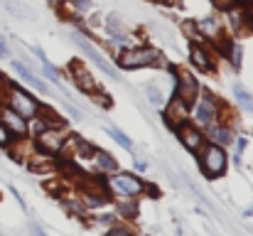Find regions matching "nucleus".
<instances>
[{
	"label": "nucleus",
	"mask_w": 253,
	"mask_h": 236,
	"mask_svg": "<svg viewBox=\"0 0 253 236\" xmlns=\"http://www.w3.org/2000/svg\"><path fill=\"white\" fill-rule=\"evenodd\" d=\"M199 165H202V172H204L207 177H219V175H224V170H226V153H224V148L216 145V143L204 145V153L199 157Z\"/></svg>",
	"instance_id": "1"
},
{
	"label": "nucleus",
	"mask_w": 253,
	"mask_h": 236,
	"mask_svg": "<svg viewBox=\"0 0 253 236\" xmlns=\"http://www.w3.org/2000/svg\"><path fill=\"white\" fill-rule=\"evenodd\" d=\"M7 101H10V108L12 111H17L22 118H35L37 116V111H40V103L27 94V91H22L20 86H7Z\"/></svg>",
	"instance_id": "2"
},
{
	"label": "nucleus",
	"mask_w": 253,
	"mask_h": 236,
	"mask_svg": "<svg viewBox=\"0 0 253 236\" xmlns=\"http://www.w3.org/2000/svg\"><path fill=\"white\" fill-rule=\"evenodd\" d=\"M108 185L116 189V192H121L123 197H138L143 189H145V185L140 182V177H135V175H128V172H121V175H113L111 180H108Z\"/></svg>",
	"instance_id": "3"
},
{
	"label": "nucleus",
	"mask_w": 253,
	"mask_h": 236,
	"mask_svg": "<svg viewBox=\"0 0 253 236\" xmlns=\"http://www.w3.org/2000/svg\"><path fill=\"white\" fill-rule=\"evenodd\" d=\"M64 143H67V136L62 133V128H44L37 133V148L47 155L59 153L64 148Z\"/></svg>",
	"instance_id": "4"
},
{
	"label": "nucleus",
	"mask_w": 253,
	"mask_h": 236,
	"mask_svg": "<svg viewBox=\"0 0 253 236\" xmlns=\"http://www.w3.org/2000/svg\"><path fill=\"white\" fill-rule=\"evenodd\" d=\"M72 40L77 42V47H79V49L84 52L86 57H88V59H91V62H93V64H96V67H98V69H101L103 74H108L111 79H118V72H116V69H113V67H111V64L106 62V57H103V54H101V52H98L96 47H91V45L86 42L82 35H72Z\"/></svg>",
	"instance_id": "5"
},
{
	"label": "nucleus",
	"mask_w": 253,
	"mask_h": 236,
	"mask_svg": "<svg viewBox=\"0 0 253 236\" xmlns=\"http://www.w3.org/2000/svg\"><path fill=\"white\" fill-rule=\"evenodd\" d=\"M155 52L153 49H130V52H126L123 54V59L118 62L123 69H140V67H150L153 62H155Z\"/></svg>",
	"instance_id": "6"
},
{
	"label": "nucleus",
	"mask_w": 253,
	"mask_h": 236,
	"mask_svg": "<svg viewBox=\"0 0 253 236\" xmlns=\"http://www.w3.org/2000/svg\"><path fill=\"white\" fill-rule=\"evenodd\" d=\"M0 118L5 123V128L12 133V136H27V118H22L17 111H12L10 106L0 111Z\"/></svg>",
	"instance_id": "7"
},
{
	"label": "nucleus",
	"mask_w": 253,
	"mask_h": 236,
	"mask_svg": "<svg viewBox=\"0 0 253 236\" xmlns=\"http://www.w3.org/2000/svg\"><path fill=\"white\" fill-rule=\"evenodd\" d=\"M197 91H199V84L194 77H179L177 79V89H174V96L182 98L189 108L194 106V98H197Z\"/></svg>",
	"instance_id": "8"
},
{
	"label": "nucleus",
	"mask_w": 253,
	"mask_h": 236,
	"mask_svg": "<svg viewBox=\"0 0 253 236\" xmlns=\"http://www.w3.org/2000/svg\"><path fill=\"white\" fill-rule=\"evenodd\" d=\"M174 131H177V136H179V141H182V145H184L187 150L197 153V150L204 145V138H202V133H199L197 128H192V126H177Z\"/></svg>",
	"instance_id": "9"
},
{
	"label": "nucleus",
	"mask_w": 253,
	"mask_h": 236,
	"mask_svg": "<svg viewBox=\"0 0 253 236\" xmlns=\"http://www.w3.org/2000/svg\"><path fill=\"white\" fill-rule=\"evenodd\" d=\"M165 116H168V118H165V123H168L169 128H177V121L182 123V121L189 116V106H187L182 98H177V96H174V98L169 101V108H168V113H165Z\"/></svg>",
	"instance_id": "10"
},
{
	"label": "nucleus",
	"mask_w": 253,
	"mask_h": 236,
	"mask_svg": "<svg viewBox=\"0 0 253 236\" xmlns=\"http://www.w3.org/2000/svg\"><path fill=\"white\" fill-rule=\"evenodd\" d=\"M10 64H12V69H15V72H17L20 77L25 79V81H27L30 86H35V89H37L40 94H47V86H44V84H42L40 79L35 77V74H32V72H30V69H27V67L22 64V62H17V59H10Z\"/></svg>",
	"instance_id": "11"
},
{
	"label": "nucleus",
	"mask_w": 253,
	"mask_h": 236,
	"mask_svg": "<svg viewBox=\"0 0 253 236\" xmlns=\"http://www.w3.org/2000/svg\"><path fill=\"white\" fill-rule=\"evenodd\" d=\"M197 121L204 123V126H209L214 121V98L211 96H204L199 101V106H197Z\"/></svg>",
	"instance_id": "12"
},
{
	"label": "nucleus",
	"mask_w": 253,
	"mask_h": 236,
	"mask_svg": "<svg viewBox=\"0 0 253 236\" xmlns=\"http://www.w3.org/2000/svg\"><path fill=\"white\" fill-rule=\"evenodd\" d=\"M106 133H108V136H111V138H113V141H116L118 145H123L126 150H133V141H130V138H128L126 133H121V131H118L116 126H106Z\"/></svg>",
	"instance_id": "13"
},
{
	"label": "nucleus",
	"mask_w": 253,
	"mask_h": 236,
	"mask_svg": "<svg viewBox=\"0 0 253 236\" xmlns=\"http://www.w3.org/2000/svg\"><path fill=\"white\" fill-rule=\"evenodd\" d=\"M93 160H96V165H98L101 170H106V172H113V170L118 167V165H116V160H113V155H108V153H101V150L96 153V157H93Z\"/></svg>",
	"instance_id": "14"
},
{
	"label": "nucleus",
	"mask_w": 253,
	"mask_h": 236,
	"mask_svg": "<svg viewBox=\"0 0 253 236\" xmlns=\"http://www.w3.org/2000/svg\"><path fill=\"white\" fill-rule=\"evenodd\" d=\"M192 62H194L199 69H209V67H211V64H209V57H207V52H204L202 47H197V45L192 47Z\"/></svg>",
	"instance_id": "15"
},
{
	"label": "nucleus",
	"mask_w": 253,
	"mask_h": 236,
	"mask_svg": "<svg viewBox=\"0 0 253 236\" xmlns=\"http://www.w3.org/2000/svg\"><path fill=\"white\" fill-rule=\"evenodd\" d=\"M74 72H77V84H79V89L91 91V89H93V77L84 74V67H74Z\"/></svg>",
	"instance_id": "16"
},
{
	"label": "nucleus",
	"mask_w": 253,
	"mask_h": 236,
	"mask_svg": "<svg viewBox=\"0 0 253 236\" xmlns=\"http://www.w3.org/2000/svg\"><path fill=\"white\" fill-rule=\"evenodd\" d=\"M234 94H236V98H239V103L244 106V108H249V111H253V98H251V94H246L244 91V86H234Z\"/></svg>",
	"instance_id": "17"
},
{
	"label": "nucleus",
	"mask_w": 253,
	"mask_h": 236,
	"mask_svg": "<svg viewBox=\"0 0 253 236\" xmlns=\"http://www.w3.org/2000/svg\"><path fill=\"white\" fill-rule=\"evenodd\" d=\"M209 136H214L216 143H231V141H234L226 131H221V128H216V126H209Z\"/></svg>",
	"instance_id": "18"
},
{
	"label": "nucleus",
	"mask_w": 253,
	"mask_h": 236,
	"mask_svg": "<svg viewBox=\"0 0 253 236\" xmlns=\"http://www.w3.org/2000/svg\"><path fill=\"white\" fill-rule=\"evenodd\" d=\"M145 94H148L150 103H155V106H160V103H163V94H160V89H158V86H148V89H145Z\"/></svg>",
	"instance_id": "19"
},
{
	"label": "nucleus",
	"mask_w": 253,
	"mask_h": 236,
	"mask_svg": "<svg viewBox=\"0 0 253 236\" xmlns=\"http://www.w3.org/2000/svg\"><path fill=\"white\" fill-rule=\"evenodd\" d=\"M5 5H7V10H10V12H15L17 17H27V15H30V12H27V10H25L20 2H15V0H7Z\"/></svg>",
	"instance_id": "20"
},
{
	"label": "nucleus",
	"mask_w": 253,
	"mask_h": 236,
	"mask_svg": "<svg viewBox=\"0 0 253 236\" xmlns=\"http://www.w3.org/2000/svg\"><path fill=\"white\" fill-rule=\"evenodd\" d=\"M10 141H15V136L5 128V123L0 121V145H10Z\"/></svg>",
	"instance_id": "21"
},
{
	"label": "nucleus",
	"mask_w": 253,
	"mask_h": 236,
	"mask_svg": "<svg viewBox=\"0 0 253 236\" xmlns=\"http://www.w3.org/2000/svg\"><path fill=\"white\" fill-rule=\"evenodd\" d=\"M106 236H133V232L128 229V227H111Z\"/></svg>",
	"instance_id": "22"
},
{
	"label": "nucleus",
	"mask_w": 253,
	"mask_h": 236,
	"mask_svg": "<svg viewBox=\"0 0 253 236\" xmlns=\"http://www.w3.org/2000/svg\"><path fill=\"white\" fill-rule=\"evenodd\" d=\"M74 5H77L79 10H88V7H91V2H88V0H74Z\"/></svg>",
	"instance_id": "23"
},
{
	"label": "nucleus",
	"mask_w": 253,
	"mask_h": 236,
	"mask_svg": "<svg viewBox=\"0 0 253 236\" xmlns=\"http://www.w3.org/2000/svg\"><path fill=\"white\" fill-rule=\"evenodd\" d=\"M0 54H2V57H7V45H5V40H2V37H0Z\"/></svg>",
	"instance_id": "24"
},
{
	"label": "nucleus",
	"mask_w": 253,
	"mask_h": 236,
	"mask_svg": "<svg viewBox=\"0 0 253 236\" xmlns=\"http://www.w3.org/2000/svg\"><path fill=\"white\" fill-rule=\"evenodd\" d=\"M234 0H216V5H221V7H229Z\"/></svg>",
	"instance_id": "25"
},
{
	"label": "nucleus",
	"mask_w": 253,
	"mask_h": 236,
	"mask_svg": "<svg viewBox=\"0 0 253 236\" xmlns=\"http://www.w3.org/2000/svg\"><path fill=\"white\" fill-rule=\"evenodd\" d=\"M35 236H47V234H44L42 229H35Z\"/></svg>",
	"instance_id": "26"
}]
</instances>
